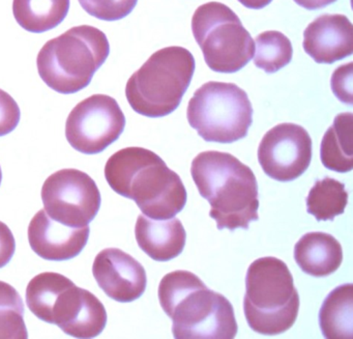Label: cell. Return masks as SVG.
Masks as SVG:
<instances>
[{
    "label": "cell",
    "instance_id": "cell-11",
    "mask_svg": "<svg viewBox=\"0 0 353 339\" xmlns=\"http://www.w3.org/2000/svg\"><path fill=\"white\" fill-rule=\"evenodd\" d=\"M312 160V138L305 128L284 123L266 132L258 148L264 173L279 182H292L303 175Z\"/></svg>",
    "mask_w": 353,
    "mask_h": 339
},
{
    "label": "cell",
    "instance_id": "cell-8",
    "mask_svg": "<svg viewBox=\"0 0 353 339\" xmlns=\"http://www.w3.org/2000/svg\"><path fill=\"white\" fill-rule=\"evenodd\" d=\"M192 32L206 65L218 73H235L249 64L255 43L239 16L218 1L200 6L192 18Z\"/></svg>",
    "mask_w": 353,
    "mask_h": 339
},
{
    "label": "cell",
    "instance_id": "cell-24",
    "mask_svg": "<svg viewBox=\"0 0 353 339\" xmlns=\"http://www.w3.org/2000/svg\"><path fill=\"white\" fill-rule=\"evenodd\" d=\"M138 0H79L82 9L97 19L117 21L129 16Z\"/></svg>",
    "mask_w": 353,
    "mask_h": 339
},
{
    "label": "cell",
    "instance_id": "cell-18",
    "mask_svg": "<svg viewBox=\"0 0 353 339\" xmlns=\"http://www.w3.org/2000/svg\"><path fill=\"white\" fill-rule=\"evenodd\" d=\"M320 158L325 168L349 173L353 168V115L340 113L322 138Z\"/></svg>",
    "mask_w": 353,
    "mask_h": 339
},
{
    "label": "cell",
    "instance_id": "cell-6",
    "mask_svg": "<svg viewBox=\"0 0 353 339\" xmlns=\"http://www.w3.org/2000/svg\"><path fill=\"white\" fill-rule=\"evenodd\" d=\"M194 72L195 59L188 49H161L128 80V102L135 113L144 117H166L181 104Z\"/></svg>",
    "mask_w": 353,
    "mask_h": 339
},
{
    "label": "cell",
    "instance_id": "cell-22",
    "mask_svg": "<svg viewBox=\"0 0 353 339\" xmlns=\"http://www.w3.org/2000/svg\"><path fill=\"white\" fill-rule=\"evenodd\" d=\"M292 55V44L282 32L268 30L256 38L254 64L266 73H276L286 67Z\"/></svg>",
    "mask_w": 353,
    "mask_h": 339
},
{
    "label": "cell",
    "instance_id": "cell-13",
    "mask_svg": "<svg viewBox=\"0 0 353 339\" xmlns=\"http://www.w3.org/2000/svg\"><path fill=\"white\" fill-rule=\"evenodd\" d=\"M92 274L103 291L114 301L130 303L146 289L148 277L143 266L127 252L107 248L94 258Z\"/></svg>",
    "mask_w": 353,
    "mask_h": 339
},
{
    "label": "cell",
    "instance_id": "cell-28",
    "mask_svg": "<svg viewBox=\"0 0 353 339\" xmlns=\"http://www.w3.org/2000/svg\"><path fill=\"white\" fill-rule=\"evenodd\" d=\"M294 1L299 7L314 11V10L323 9V8L336 3V0H294Z\"/></svg>",
    "mask_w": 353,
    "mask_h": 339
},
{
    "label": "cell",
    "instance_id": "cell-3",
    "mask_svg": "<svg viewBox=\"0 0 353 339\" xmlns=\"http://www.w3.org/2000/svg\"><path fill=\"white\" fill-rule=\"evenodd\" d=\"M191 175L200 195L210 204L219 231L248 229L259 220L258 184L253 171L229 153L208 151L194 158Z\"/></svg>",
    "mask_w": 353,
    "mask_h": 339
},
{
    "label": "cell",
    "instance_id": "cell-25",
    "mask_svg": "<svg viewBox=\"0 0 353 339\" xmlns=\"http://www.w3.org/2000/svg\"><path fill=\"white\" fill-rule=\"evenodd\" d=\"M20 108L13 97L0 88V137L8 135L17 128Z\"/></svg>",
    "mask_w": 353,
    "mask_h": 339
},
{
    "label": "cell",
    "instance_id": "cell-20",
    "mask_svg": "<svg viewBox=\"0 0 353 339\" xmlns=\"http://www.w3.org/2000/svg\"><path fill=\"white\" fill-rule=\"evenodd\" d=\"M70 0H13V14L23 30L42 34L57 28L68 16Z\"/></svg>",
    "mask_w": 353,
    "mask_h": 339
},
{
    "label": "cell",
    "instance_id": "cell-21",
    "mask_svg": "<svg viewBox=\"0 0 353 339\" xmlns=\"http://www.w3.org/2000/svg\"><path fill=\"white\" fill-rule=\"evenodd\" d=\"M307 212L317 221H332L345 212L348 204V192L345 185L332 177L316 181L310 190Z\"/></svg>",
    "mask_w": 353,
    "mask_h": 339
},
{
    "label": "cell",
    "instance_id": "cell-9",
    "mask_svg": "<svg viewBox=\"0 0 353 339\" xmlns=\"http://www.w3.org/2000/svg\"><path fill=\"white\" fill-rule=\"evenodd\" d=\"M45 212L65 226L90 224L101 208L100 190L84 171L61 169L51 175L42 188Z\"/></svg>",
    "mask_w": 353,
    "mask_h": 339
},
{
    "label": "cell",
    "instance_id": "cell-30",
    "mask_svg": "<svg viewBox=\"0 0 353 339\" xmlns=\"http://www.w3.org/2000/svg\"><path fill=\"white\" fill-rule=\"evenodd\" d=\"M1 181H3V171H1V167H0V184H1Z\"/></svg>",
    "mask_w": 353,
    "mask_h": 339
},
{
    "label": "cell",
    "instance_id": "cell-5",
    "mask_svg": "<svg viewBox=\"0 0 353 339\" xmlns=\"http://www.w3.org/2000/svg\"><path fill=\"white\" fill-rule=\"evenodd\" d=\"M299 304L292 274L283 260L265 256L250 264L243 311L254 332L263 335L286 332L295 324Z\"/></svg>",
    "mask_w": 353,
    "mask_h": 339
},
{
    "label": "cell",
    "instance_id": "cell-15",
    "mask_svg": "<svg viewBox=\"0 0 353 339\" xmlns=\"http://www.w3.org/2000/svg\"><path fill=\"white\" fill-rule=\"evenodd\" d=\"M303 50L317 64H334L353 53V26L341 14L316 18L303 32Z\"/></svg>",
    "mask_w": 353,
    "mask_h": 339
},
{
    "label": "cell",
    "instance_id": "cell-4",
    "mask_svg": "<svg viewBox=\"0 0 353 339\" xmlns=\"http://www.w3.org/2000/svg\"><path fill=\"white\" fill-rule=\"evenodd\" d=\"M109 53L110 45L102 30L76 26L43 46L37 59L39 75L59 94H76L90 86Z\"/></svg>",
    "mask_w": 353,
    "mask_h": 339
},
{
    "label": "cell",
    "instance_id": "cell-17",
    "mask_svg": "<svg viewBox=\"0 0 353 339\" xmlns=\"http://www.w3.org/2000/svg\"><path fill=\"white\" fill-rule=\"evenodd\" d=\"M294 260L305 274L326 277L342 264V245L330 233H307L295 244Z\"/></svg>",
    "mask_w": 353,
    "mask_h": 339
},
{
    "label": "cell",
    "instance_id": "cell-23",
    "mask_svg": "<svg viewBox=\"0 0 353 339\" xmlns=\"http://www.w3.org/2000/svg\"><path fill=\"white\" fill-rule=\"evenodd\" d=\"M28 337L21 296L9 283L0 281V339Z\"/></svg>",
    "mask_w": 353,
    "mask_h": 339
},
{
    "label": "cell",
    "instance_id": "cell-16",
    "mask_svg": "<svg viewBox=\"0 0 353 339\" xmlns=\"http://www.w3.org/2000/svg\"><path fill=\"white\" fill-rule=\"evenodd\" d=\"M138 246L157 262H168L183 252L187 240L185 227L179 219L156 220L138 216L135 226Z\"/></svg>",
    "mask_w": 353,
    "mask_h": 339
},
{
    "label": "cell",
    "instance_id": "cell-2",
    "mask_svg": "<svg viewBox=\"0 0 353 339\" xmlns=\"http://www.w3.org/2000/svg\"><path fill=\"white\" fill-rule=\"evenodd\" d=\"M159 300L172 320L177 339H232L239 327L232 304L208 289L190 271L177 270L163 277Z\"/></svg>",
    "mask_w": 353,
    "mask_h": 339
},
{
    "label": "cell",
    "instance_id": "cell-7",
    "mask_svg": "<svg viewBox=\"0 0 353 339\" xmlns=\"http://www.w3.org/2000/svg\"><path fill=\"white\" fill-rule=\"evenodd\" d=\"M187 117L205 142L232 144L248 135L253 107L247 93L236 84L210 81L192 97Z\"/></svg>",
    "mask_w": 353,
    "mask_h": 339
},
{
    "label": "cell",
    "instance_id": "cell-10",
    "mask_svg": "<svg viewBox=\"0 0 353 339\" xmlns=\"http://www.w3.org/2000/svg\"><path fill=\"white\" fill-rule=\"evenodd\" d=\"M125 127L119 103L107 95H94L74 107L65 123V137L72 148L97 155L117 142Z\"/></svg>",
    "mask_w": 353,
    "mask_h": 339
},
{
    "label": "cell",
    "instance_id": "cell-14",
    "mask_svg": "<svg viewBox=\"0 0 353 339\" xmlns=\"http://www.w3.org/2000/svg\"><path fill=\"white\" fill-rule=\"evenodd\" d=\"M90 225L65 226L39 211L28 226V242L34 253L47 260H72L81 253L90 238Z\"/></svg>",
    "mask_w": 353,
    "mask_h": 339
},
{
    "label": "cell",
    "instance_id": "cell-12",
    "mask_svg": "<svg viewBox=\"0 0 353 339\" xmlns=\"http://www.w3.org/2000/svg\"><path fill=\"white\" fill-rule=\"evenodd\" d=\"M48 324L57 325L76 338H94L106 327L107 312L94 293L71 280L55 299Z\"/></svg>",
    "mask_w": 353,
    "mask_h": 339
},
{
    "label": "cell",
    "instance_id": "cell-19",
    "mask_svg": "<svg viewBox=\"0 0 353 339\" xmlns=\"http://www.w3.org/2000/svg\"><path fill=\"white\" fill-rule=\"evenodd\" d=\"M319 325L325 338H352V283L340 285L330 291L320 308Z\"/></svg>",
    "mask_w": 353,
    "mask_h": 339
},
{
    "label": "cell",
    "instance_id": "cell-26",
    "mask_svg": "<svg viewBox=\"0 0 353 339\" xmlns=\"http://www.w3.org/2000/svg\"><path fill=\"white\" fill-rule=\"evenodd\" d=\"M352 63L341 66L332 74V90L334 96L348 105H352Z\"/></svg>",
    "mask_w": 353,
    "mask_h": 339
},
{
    "label": "cell",
    "instance_id": "cell-27",
    "mask_svg": "<svg viewBox=\"0 0 353 339\" xmlns=\"http://www.w3.org/2000/svg\"><path fill=\"white\" fill-rule=\"evenodd\" d=\"M16 242L7 224L0 221V268L7 266L15 254Z\"/></svg>",
    "mask_w": 353,
    "mask_h": 339
},
{
    "label": "cell",
    "instance_id": "cell-1",
    "mask_svg": "<svg viewBox=\"0 0 353 339\" xmlns=\"http://www.w3.org/2000/svg\"><path fill=\"white\" fill-rule=\"evenodd\" d=\"M105 177L113 191L134 200L148 218H173L187 204L179 175L146 148L132 146L113 154L105 165Z\"/></svg>",
    "mask_w": 353,
    "mask_h": 339
},
{
    "label": "cell",
    "instance_id": "cell-29",
    "mask_svg": "<svg viewBox=\"0 0 353 339\" xmlns=\"http://www.w3.org/2000/svg\"><path fill=\"white\" fill-rule=\"evenodd\" d=\"M243 7L252 10H260L270 5L272 0H239Z\"/></svg>",
    "mask_w": 353,
    "mask_h": 339
}]
</instances>
